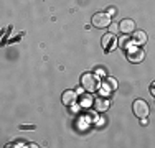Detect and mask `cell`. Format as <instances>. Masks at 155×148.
I'll list each match as a JSON object with an SVG mask.
<instances>
[{
  "instance_id": "6da1fadb",
  "label": "cell",
  "mask_w": 155,
  "mask_h": 148,
  "mask_svg": "<svg viewBox=\"0 0 155 148\" xmlns=\"http://www.w3.org/2000/svg\"><path fill=\"white\" fill-rule=\"evenodd\" d=\"M81 84H83V87L86 89L87 92H96L99 87H101V79H99L97 76H94V74H83V77H81Z\"/></svg>"
},
{
  "instance_id": "7a4b0ae2",
  "label": "cell",
  "mask_w": 155,
  "mask_h": 148,
  "mask_svg": "<svg viewBox=\"0 0 155 148\" xmlns=\"http://www.w3.org/2000/svg\"><path fill=\"white\" fill-rule=\"evenodd\" d=\"M110 25V18L106 12H97L93 15V27L96 28H107Z\"/></svg>"
},
{
  "instance_id": "3957f363",
  "label": "cell",
  "mask_w": 155,
  "mask_h": 148,
  "mask_svg": "<svg viewBox=\"0 0 155 148\" xmlns=\"http://www.w3.org/2000/svg\"><path fill=\"white\" fill-rule=\"evenodd\" d=\"M132 110H134L135 117H139V118H145L147 115H149V105H147L145 101H140V99L134 102Z\"/></svg>"
},
{
  "instance_id": "277c9868",
  "label": "cell",
  "mask_w": 155,
  "mask_h": 148,
  "mask_svg": "<svg viewBox=\"0 0 155 148\" xmlns=\"http://www.w3.org/2000/svg\"><path fill=\"white\" fill-rule=\"evenodd\" d=\"M63 104H64L66 107H73L78 101V92H73V91H66L63 92V97H61Z\"/></svg>"
},
{
  "instance_id": "5b68a950",
  "label": "cell",
  "mask_w": 155,
  "mask_h": 148,
  "mask_svg": "<svg viewBox=\"0 0 155 148\" xmlns=\"http://www.w3.org/2000/svg\"><path fill=\"white\" fill-rule=\"evenodd\" d=\"M143 58H145V53H143V50H129L127 53V59L130 63H142Z\"/></svg>"
},
{
  "instance_id": "8992f818",
  "label": "cell",
  "mask_w": 155,
  "mask_h": 148,
  "mask_svg": "<svg viewBox=\"0 0 155 148\" xmlns=\"http://www.w3.org/2000/svg\"><path fill=\"white\" fill-rule=\"evenodd\" d=\"M119 30L122 33H125V35H129V33H132L135 30V23L132 20H129V18H125V20H122L119 23Z\"/></svg>"
},
{
  "instance_id": "52a82bcc",
  "label": "cell",
  "mask_w": 155,
  "mask_h": 148,
  "mask_svg": "<svg viewBox=\"0 0 155 148\" xmlns=\"http://www.w3.org/2000/svg\"><path fill=\"white\" fill-rule=\"evenodd\" d=\"M112 46H116V36H114V33H107L106 36H102V48L106 51H110Z\"/></svg>"
},
{
  "instance_id": "ba28073f",
  "label": "cell",
  "mask_w": 155,
  "mask_h": 148,
  "mask_svg": "<svg viewBox=\"0 0 155 148\" xmlns=\"http://www.w3.org/2000/svg\"><path fill=\"white\" fill-rule=\"evenodd\" d=\"M94 107H96V110H99V112H104V110H107V109H109V102H107V99L97 97V99L94 101Z\"/></svg>"
},
{
  "instance_id": "9c48e42d",
  "label": "cell",
  "mask_w": 155,
  "mask_h": 148,
  "mask_svg": "<svg viewBox=\"0 0 155 148\" xmlns=\"http://www.w3.org/2000/svg\"><path fill=\"white\" fill-rule=\"evenodd\" d=\"M147 41V35L143 31H135L134 36H132V43L134 44H143Z\"/></svg>"
},
{
  "instance_id": "30bf717a",
  "label": "cell",
  "mask_w": 155,
  "mask_h": 148,
  "mask_svg": "<svg viewBox=\"0 0 155 148\" xmlns=\"http://www.w3.org/2000/svg\"><path fill=\"white\" fill-rule=\"evenodd\" d=\"M102 87H104L106 91H116L117 89V81L112 79V77H106L104 82H102Z\"/></svg>"
},
{
  "instance_id": "8fae6325",
  "label": "cell",
  "mask_w": 155,
  "mask_h": 148,
  "mask_svg": "<svg viewBox=\"0 0 155 148\" xmlns=\"http://www.w3.org/2000/svg\"><path fill=\"white\" fill-rule=\"evenodd\" d=\"M130 46H132V40H129L127 36H124V38L119 40V48H120V50L129 51V50H130Z\"/></svg>"
},
{
  "instance_id": "7c38bea8",
  "label": "cell",
  "mask_w": 155,
  "mask_h": 148,
  "mask_svg": "<svg viewBox=\"0 0 155 148\" xmlns=\"http://www.w3.org/2000/svg\"><path fill=\"white\" fill-rule=\"evenodd\" d=\"M109 30H110V33H116V31H119V25H109Z\"/></svg>"
},
{
  "instance_id": "4fadbf2b",
  "label": "cell",
  "mask_w": 155,
  "mask_h": 148,
  "mask_svg": "<svg viewBox=\"0 0 155 148\" xmlns=\"http://www.w3.org/2000/svg\"><path fill=\"white\" fill-rule=\"evenodd\" d=\"M106 13H107L109 17H110V15H116V7H109L107 12H106Z\"/></svg>"
},
{
  "instance_id": "5bb4252c",
  "label": "cell",
  "mask_w": 155,
  "mask_h": 148,
  "mask_svg": "<svg viewBox=\"0 0 155 148\" xmlns=\"http://www.w3.org/2000/svg\"><path fill=\"white\" fill-rule=\"evenodd\" d=\"M150 94H152L153 97H155V82H152V84H150Z\"/></svg>"
}]
</instances>
